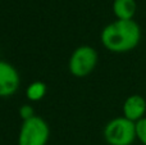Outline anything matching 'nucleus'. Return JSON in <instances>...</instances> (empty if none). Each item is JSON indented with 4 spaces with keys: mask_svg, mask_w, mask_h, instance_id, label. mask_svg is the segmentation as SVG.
Instances as JSON below:
<instances>
[{
    "mask_svg": "<svg viewBox=\"0 0 146 145\" xmlns=\"http://www.w3.org/2000/svg\"><path fill=\"white\" fill-rule=\"evenodd\" d=\"M101 44L111 53H127L140 44L141 28L133 19H117L101 31Z\"/></svg>",
    "mask_w": 146,
    "mask_h": 145,
    "instance_id": "obj_1",
    "label": "nucleus"
},
{
    "mask_svg": "<svg viewBox=\"0 0 146 145\" xmlns=\"http://www.w3.org/2000/svg\"><path fill=\"white\" fill-rule=\"evenodd\" d=\"M104 139L109 145H132L136 140V125L126 117L113 118L104 128Z\"/></svg>",
    "mask_w": 146,
    "mask_h": 145,
    "instance_id": "obj_2",
    "label": "nucleus"
},
{
    "mask_svg": "<svg viewBox=\"0 0 146 145\" xmlns=\"http://www.w3.org/2000/svg\"><path fill=\"white\" fill-rule=\"evenodd\" d=\"M50 135V130L46 121L35 116L27 121H23L18 134V145H46Z\"/></svg>",
    "mask_w": 146,
    "mask_h": 145,
    "instance_id": "obj_3",
    "label": "nucleus"
},
{
    "mask_svg": "<svg viewBox=\"0 0 146 145\" xmlns=\"http://www.w3.org/2000/svg\"><path fill=\"white\" fill-rule=\"evenodd\" d=\"M98 51L88 45L78 46L72 53L68 62L69 72L74 77H86L95 69L98 64Z\"/></svg>",
    "mask_w": 146,
    "mask_h": 145,
    "instance_id": "obj_4",
    "label": "nucleus"
},
{
    "mask_svg": "<svg viewBox=\"0 0 146 145\" xmlns=\"http://www.w3.org/2000/svg\"><path fill=\"white\" fill-rule=\"evenodd\" d=\"M19 73L10 63L0 61V98L12 96L19 87Z\"/></svg>",
    "mask_w": 146,
    "mask_h": 145,
    "instance_id": "obj_5",
    "label": "nucleus"
},
{
    "mask_svg": "<svg viewBox=\"0 0 146 145\" xmlns=\"http://www.w3.org/2000/svg\"><path fill=\"white\" fill-rule=\"evenodd\" d=\"M123 117L132 122H137L145 117L146 113V100L139 94L129 95L123 103Z\"/></svg>",
    "mask_w": 146,
    "mask_h": 145,
    "instance_id": "obj_6",
    "label": "nucleus"
},
{
    "mask_svg": "<svg viewBox=\"0 0 146 145\" xmlns=\"http://www.w3.org/2000/svg\"><path fill=\"white\" fill-rule=\"evenodd\" d=\"M136 10V0H114L113 3V13L117 19H133Z\"/></svg>",
    "mask_w": 146,
    "mask_h": 145,
    "instance_id": "obj_7",
    "label": "nucleus"
},
{
    "mask_svg": "<svg viewBox=\"0 0 146 145\" xmlns=\"http://www.w3.org/2000/svg\"><path fill=\"white\" fill-rule=\"evenodd\" d=\"M46 94V85L41 81H33L26 90V96L31 102H38Z\"/></svg>",
    "mask_w": 146,
    "mask_h": 145,
    "instance_id": "obj_8",
    "label": "nucleus"
},
{
    "mask_svg": "<svg viewBox=\"0 0 146 145\" xmlns=\"http://www.w3.org/2000/svg\"><path fill=\"white\" fill-rule=\"evenodd\" d=\"M136 125V139L142 145H146V117L135 122Z\"/></svg>",
    "mask_w": 146,
    "mask_h": 145,
    "instance_id": "obj_9",
    "label": "nucleus"
},
{
    "mask_svg": "<svg viewBox=\"0 0 146 145\" xmlns=\"http://www.w3.org/2000/svg\"><path fill=\"white\" fill-rule=\"evenodd\" d=\"M19 116L23 121H27V120H30V118L35 117V110H33V108L31 107V105L25 104L19 108Z\"/></svg>",
    "mask_w": 146,
    "mask_h": 145,
    "instance_id": "obj_10",
    "label": "nucleus"
}]
</instances>
